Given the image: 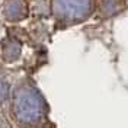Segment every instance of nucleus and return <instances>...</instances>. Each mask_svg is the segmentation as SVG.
I'll use <instances>...</instances> for the list:
<instances>
[{"mask_svg": "<svg viewBox=\"0 0 128 128\" xmlns=\"http://www.w3.org/2000/svg\"><path fill=\"white\" fill-rule=\"evenodd\" d=\"M124 9H125L124 0H96V13L102 18L116 16Z\"/></svg>", "mask_w": 128, "mask_h": 128, "instance_id": "obj_5", "label": "nucleus"}, {"mask_svg": "<svg viewBox=\"0 0 128 128\" xmlns=\"http://www.w3.org/2000/svg\"><path fill=\"white\" fill-rule=\"evenodd\" d=\"M24 51L22 42L13 38V36H6L0 41V61L4 64H15L20 60Z\"/></svg>", "mask_w": 128, "mask_h": 128, "instance_id": "obj_4", "label": "nucleus"}, {"mask_svg": "<svg viewBox=\"0 0 128 128\" xmlns=\"http://www.w3.org/2000/svg\"><path fill=\"white\" fill-rule=\"evenodd\" d=\"M50 13L60 26H77L96 13V0H50Z\"/></svg>", "mask_w": 128, "mask_h": 128, "instance_id": "obj_2", "label": "nucleus"}, {"mask_svg": "<svg viewBox=\"0 0 128 128\" xmlns=\"http://www.w3.org/2000/svg\"><path fill=\"white\" fill-rule=\"evenodd\" d=\"M10 90H12V84H10L9 79L0 72V109H3L8 105Z\"/></svg>", "mask_w": 128, "mask_h": 128, "instance_id": "obj_6", "label": "nucleus"}, {"mask_svg": "<svg viewBox=\"0 0 128 128\" xmlns=\"http://www.w3.org/2000/svg\"><path fill=\"white\" fill-rule=\"evenodd\" d=\"M6 108L12 124L18 128H40L50 112L45 96L31 79H20L12 84Z\"/></svg>", "mask_w": 128, "mask_h": 128, "instance_id": "obj_1", "label": "nucleus"}, {"mask_svg": "<svg viewBox=\"0 0 128 128\" xmlns=\"http://www.w3.org/2000/svg\"><path fill=\"white\" fill-rule=\"evenodd\" d=\"M31 15L29 0H0V16L8 24H20Z\"/></svg>", "mask_w": 128, "mask_h": 128, "instance_id": "obj_3", "label": "nucleus"}, {"mask_svg": "<svg viewBox=\"0 0 128 128\" xmlns=\"http://www.w3.org/2000/svg\"><path fill=\"white\" fill-rule=\"evenodd\" d=\"M15 125L12 124V121L9 118L8 112L0 109V128H13Z\"/></svg>", "mask_w": 128, "mask_h": 128, "instance_id": "obj_7", "label": "nucleus"}, {"mask_svg": "<svg viewBox=\"0 0 128 128\" xmlns=\"http://www.w3.org/2000/svg\"><path fill=\"white\" fill-rule=\"evenodd\" d=\"M35 2H44V0H35Z\"/></svg>", "mask_w": 128, "mask_h": 128, "instance_id": "obj_8", "label": "nucleus"}]
</instances>
